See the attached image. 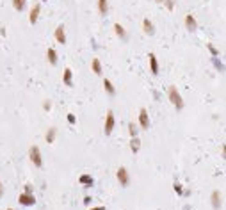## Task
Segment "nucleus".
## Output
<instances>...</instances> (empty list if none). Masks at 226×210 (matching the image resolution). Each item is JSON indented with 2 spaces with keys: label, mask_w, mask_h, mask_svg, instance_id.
<instances>
[{
  "label": "nucleus",
  "mask_w": 226,
  "mask_h": 210,
  "mask_svg": "<svg viewBox=\"0 0 226 210\" xmlns=\"http://www.w3.org/2000/svg\"><path fill=\"white\" fill-rule=\"evenodd\" d=\"M98 7L100 13H107V0H98Z\"/></svg>",
  "instance_id": "obj_21"
},
{
  "label": "nucleus",
  "mask_w": 226,
  "mask_h": 210,
  "mask_svg": "<svg viewBox=\"0 0 226 210\" xmlns=\"http://www.w3.org/2000/svg\"><path fill=\"white\" fill-rule=\"evenodd\" d=\"M93 71H94L96 75L102 73V64H100V61H98V59H93Z\"/></svg>",
  "instance_id": "obj_14"
},
{
  "label": "nucleus",
  "mask_w": 226,
  "mask_h": 210,
  "mask_svg": "<svg viewBox=\"0 0 226 210\" xmlns=\"http://www.w3.org/2000/svg\"><path fill=\"white\" fill-rule=\"evenodd\" d=\"M169 100H171V103L175 105L176 109H184V100H182L180 93L176 91L175 85H171V87H169Z\"/></svg>",
  "instance_id": "obj_1"
},
{
  "label": "nucleus",
  "mask_w": 226,
  "mask_h": 210,
  "mask_svg": "<svg viewBox=\"0 0 226 210\" xmlns=\"http://www.w3.org/2000/svg\"><path fill=\"white\" fill-rule=\"evenodd\" d=\"M64 84L71 85V70H64Z\"/></svg>",
  "instance_id": "obj_16"
},
{
  "label": "nucleus",
  "mask_w": 226,
  "mask_h": 210,
  "mask_svg": "<svg viewBox=\"0 0 226 210\" xmlns=\"http://www.w3.org/2000/svg\"><path fill=\"white\" fill-rule=\"evenodd\" d=\"M118 180H119V183L121 185H128V182H130V176H128V171L125 168H119L118 169Z\"/></svg>",
  "instance_id": "obj_4"
},
{
  "label": "nucleus",
  "mask_w": 226,
  "mask_h": 210,
  "mask_svg": "<svg viewBox=\"0 0 226 210\" xmlns=\"http://www.w3.org/2000/svg\"><path fill=\"white\" fill-rule=\"evenodd\" d=\"M39 9H41L39 5H34V7H32V11H31V23H36V21H38V14H39Z\"/></svg>",
  "instance_id": "obj_9"
},
{
  "label": "nucleus",
  "mask_w": 226,
  "mask_h": 210,
  "mask_svg": "<svg viewBox=\"0 0 226 210\" xmlns=\"http://www.w3.org/2000/svg\"><path fill=\"white\" fill-rule=\"evenodd\" d=\"M29 155H31V160L34 162V166H36V168H41V166H43V160H41L39 148H38V146H32L31 151H29Z\"/></svg>",
  "instance_id": "obj_2"
},
{
  "label": "nucleus",
  "mask_w": 226,
  "mask_h": 210,
  "mask_svg": "<svg viewBox=\"0 0 226 210\" xmlns=\"http://www.w3.org/2000/svg\"><path fill=\"white\" fill-rule=\"evenodd\" d=\"M68 121H70V123H75V116L70 114V116H68Z\"/></svg>",
  "instance_id": "obj_25"
},
{
  "label": "nucleus",
  "mask_w": 226,
  "mask_h": 210,
  "mask_svg": "<svg viewBox=\"0 0 226 210\" xmlns=\"http://www.w3.org/2000/svg\"><path fill=\"white\" fill-rule=\"evenodd\" d=\"M7 210H13V208H7Z\"/></svg>",
  "instance_id": "obj_29"
},
{
  "label": "nucleus",
  "mask_w": 226,
  "mask_h": 210,
  "mask_svg": "<svg viewBox=\"0 0 226 210\" xmlns=\"http://www.w3.org/2000/svg\"><path fill=\"white\" fill-rule=\"evenodd\" d=\"M175 190L176 192H182V185H180V183H175Z\"/></svg>",
  "instance_id": "obj_24"
},
{
  "label": "nucleus",
  "mask_w": 226,
  "mask_h": 210,
  "mask_svg": "<svg viewBox=\"0 0 226 210\" xmlns=\"http://www.w3.org/2000/svg\"><path fill=\"white\" fill-rule=\"evenodd\" d=\"M78 182H80V183H84V185H87V187H89V185H93V178L89 176V175H82V176L78 178Z\"/></svg>",
  "instance_id": "obj_12"
},
{
  "label": "nucleus",
  "mask_w": 226,
  "mask_h": 210,
  "mask_svg": "<svg viewBox=\"0 0 226 210\" xmlns=\"http://www.w3.org/2000/svg\"><path fill=\"white\" fill-rule=\"evenodd\" d=\"M2 192H4V189H2V183H0V198H2Z\"/></svg>",
  "instance_id": "obj_27"
},
{
  "label": "nucleus",
  "mask_w": 226,
  "mask_h": 210,
  "mask_svg": "<svg viewBox=\"0 0 226 210\" xmlns=\"http://www.w3.org/2000/svg\"><path fill=\"white\" fill-rule=\"evenodd\" d=\"M103 85H105V89H107V91H109L111 95H114V93H116V89L112 87V84H111V80H107V78H105V80H103Z\"/></svg>",
  "instance_id": "obj_19"
},
{
  "label": "nucleus",
  "mask_w": 226,
  "mask_h": 210,
  "mask_svg": "<svg viewBox=\"0 0 226 210\" xmlns=\"http://www.w3.org/2000/svg\"><path fill=\"white\" fill-rule=\"evenodd\" d=\"M13 5H14V9L21 11L23 9V5H25V0H13Z\"/></svg>",
  "instance_id": "obj_20"
},
{
  "label": "nucleus",
  "mask_w": 226,
  "mask_h": 210,
  "mask_svg": "<svg viewBox=\"0 0 226 210\" xmlns=\"http://www.w3.org/2000/svg\"><path fill=\"white\" fill-rule=\"evenodd\" d=\"M185 23H187V27H189L191 31H196V20L192 18V16H191V14L185 18Z\"/></svg>",
  "instance_id": "obj_13"
},
{
  "label": "nucleus",
  "mask_w": 226,
  "mask_h": 210,
  "mask_svg": "<svg viewBox=\"0 0 226 210\" xmlns=\"http://www.w3.org/2000/svg\"><path fill=\"white\" fill-rule=\"evenodd\" d=\"M112 128H114V114H112V110H109L107 112V119H105V134L109 136L112 132Z\"/></svg>",
  "instance_id": "obj_5"
},
{
  "label": "nucleus",
  "mask_w": 226,
  "mask_h": 210,
  "mask_svg": "<svg viewBox=\"0 0 226 210\" xmlns=\"http://www.w3.org/2000/svg\"><path fill=\"white\" fill-rule=\"evenodd\" d=\"M139 123H141L143 128H148V126H150V119H148L146 109H141V110H139Z\"/></svg>",
  "instance_id": "obj_6"
},
{
  "label": "nucleus",
  "mask_w": 226,
  "mask_h": 210,
  "mask_svg": "<svg viewBox=\"0 0 226 210\" xmlns=\"http://www.w3.org/2000/svg\"><path fill=\"white\" fill-rule=\"evenodd\" d=\"M48 61L52 64L57 63V53H55V50H52V48H48Z\"/></svg>",
  "instance_id": "obj_17"
},
{
  "label": "nucleus",
  "mask_w": 226,
  "mask_h": 210,
  "mask_svg": "<svg viewBox=\"0 0 226 210\" xmlns=\"http://www.w3.org/2000/svg\"><path fill=\"white\" fill-rule=\"evenodd\" d=\"M221 194L217 192V190H214L212 192V205H214V208H219V203H221Z\"/></svg>",
  "instance_id": "obj_10"
},
{
  "label": "nucleus",
  "mask_w": 226,
  "mask_h": 210,
  "mask_svg": "<svg viewBox=\"0 0 226 210\" xmlns=\"http://www.w3.org/2000/svg\"><path fill=\"white\" fill-rule=\"evenodd\" d=\"M143 25H144V31L148 32V34H153V23H151L150 20H144Z\"/></svg>",
  "instance_id": "obj_15"
},
{
  "label": "nucleus",
  "mask_w": 226,
  "mask_h": 210,
  "mask_svg": "<svg viewBox=\"0 0 226 210\" xmlns=\"http://www.w3.org/2000/svg\"><path fill=\"white\" fill-rule=\"evenodd\" d=\"M128 132H130V136L132 137H135V134H137V126H135L134 123H130V125H128Z\"/></svg>",
  "instance_id": "obj_23"
},
{
  "label": "nucleus",
  "mask_w": 226,
  "mask_h": 210,
  "mask_svg": "<svg viewBox=\"0 0 226 210\" xmlns=\"http://www.w3.org/2000/svg\"><path fill=\"white\" fill-rule=\"evenodd\" d=\"M53 137H55V128H50V132L46 134V141H48V143H53Z\"/></svg>",
  "instance_id": "obj_22"
},
{
  "label": "nucleus",
  "mask_w": 226,
  "mask_h": 210,
  "mask_svg": "<svg viewBox=\"0 0 226 210\" xmlns=\"http://www.w3.org/2000/svg\"><path fill=\"white\" fill-rule=\"evenodd\" d=\"M139 146H141V141L137 139V137H132V143H130V148H132V151L137 153L139 151Z\"/></svg>",
  "instance_id": "obj_11"
},
{
  "label": "nucleus",
  "mask_w": 226,
  "mask_h": 210,
  "mask_svg": "<svg viewBox=\"0 0 226 210\" xmlns=\"http://www.w3.org/2000/svg\"><path fill=\"white\" fill-rule=\"evenodd\" d=\"M150 66H151V73L153 75L159 73V63H157V59H155L153 53H150Z\"/></svg>",
  "instance_id": "obj_8"
},
{
  "label": "nucleus",
  "mask_w": 226,
  "mask_h": 210,
  "mask_svg": "<svg viewBox=\"0 0 226 210\" xmlns=\"http://www.w3.org/2000/svg\"><path fill=\"white\" fill-rule=\"evenodd\" d=\"M18 201H20L21 205H25V207H31V205L36 203V200H34V196H32L31 192H23V194H20Z\"/></svg>",
  "instance_id": "obj_3"
},
{
  "label": "nucleus",
  "mask_w": 226,
  "mask_h": 210,
  "mask_svg": "<svg viewBox=\"0 0 226 210\" xmlns=\"http://www.w3.org/2000/svg\"><path fill=\"white\" fill-rule=\"evenodd\" d=\"M89 210H105V207H94V208H89Z\"/></svg>",
  "instance_id": "obj_26"
},
{
  "label": "nucleus",
  "mask_w": 226,
  "mask_h": 210,
  "mask_svg": "<svg viewBox=\"0 0 226 210\" xmlns=\"http://www.w3.org/2000/svg\"><path fill=\"white\" fill-rule=\"evenodd\" d=\"M159 2H166V0H159Z\"/></svg>",
  "instance_id": "obj_28"
},
{
  "label": "nucleus",
  "mask_w": 226,
  "mask_h": 210,
  "mask_svg": "<svg viewBox=\"0 0 226 210\" xmlns=\"http://www.w3.org/2000/svg\"><path fill=\"white\" fill-rule=\"evenodd\" d=\"M114 29H116V34L119 36V38H126V34H125V31H123V27L119 25V23H116L114 25Z\"/></svg>",
  "instance_id": "obj_18"
},
{
  "label": "nucleus",
  "mask_w": 226,
  "mask_h": 210,
  "mask_svg": "<svg viewBox=\"0 0 226 210\" xmlns=\"http://www.w3.org/2000/svg\"><path fill=\"white\" fill-rule=\"evenodd\" d=\"M55 39L61 43V45H64V43H66V34H64V27H62V25L55 29Z\"/></svg>",
  "instance_id": "obj_7"
}]
</instances>
